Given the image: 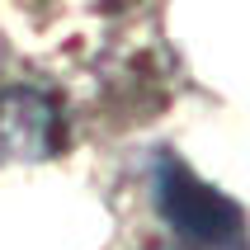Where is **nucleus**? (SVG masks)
<instances>
[{
	"label": "nucleus",
	"mask_w": 250,
	"mask_h": 250,
	"mask_svg": "<svg viewBox=\"0 0 250 250\" xmlns=\"http://www.w3.org/2000/svg\"><path fill=\"white\" fill-rule=\"evenodd\" d=\"M156 212L166 217V227L194 250H250V222L231 194H222L217 184L198 180L180 156H156Z\"/></svg>",
	"instance_id": "f257e3e1"
},
{
	"label": "nucleus",
	"mask_w": 250,
	"mask_h": 250,
	"mask_svg": "<svg viewBox=\"0 0 250 250\" xmlns=\"http://www.w3.org/2000/svg\"><path fill=\"white\" fill-rule=\"evenodd\" d=\"M62 113L42 90L14 85L0 95V166L5 161H42L57 151Z\"/></svg>",
	"instance_id": "f03ea898"
}]
</instances>
